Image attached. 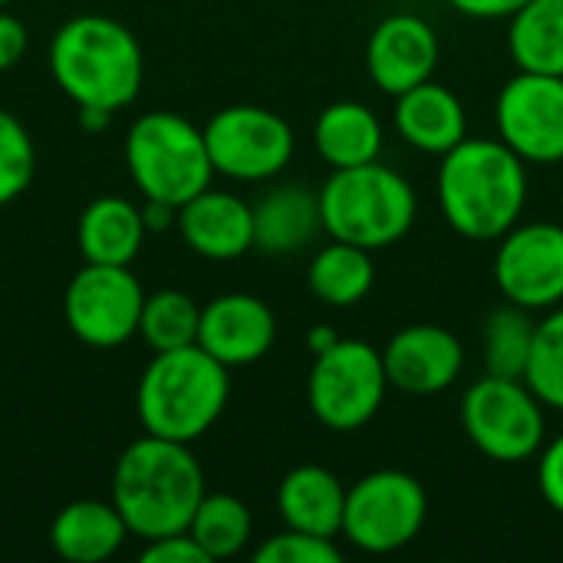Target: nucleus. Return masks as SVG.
<instances>
[{"instance_id":"obj_30","label":"nucleus","mask_w":563,"mask_h":563,"mask_svg":"<svg viewBox=\"0 0 563 563\" xmlns=\"http://www.w3.org/2000/svg\"><path fill=\"white\" fill-rule=\"evenodd\" d=\"M36 172V148L16 115L0 109V208L16 201Z\"/></svg>"},{"instance_id":"obj_19","label":"nucleus","mask_w":563,"mask_h":563,"mask_svg":"<svg viewBox=\"0 0 563 563\" xmlns=\"http://www.w3.org/2000/svg\"><path fill=\"white\" fill-rule=\"evenodd\" d=\"M142 208L119 195H102L86 205L76 224V244L86 264L129 267L145 241Z\"/></svg>"},{"instance_id":"obj_9","label":"nucleus","mask_w":563,"mask_h":563,"mask_svg":"<svg viewBox=\"0 0 563 563\" xmlns=\"http://www.w3.org/2000/svg\"><path fill=\"white\" fill-rule=\"evenodd\" d=\"M429 498L419 478L383 468L346 488L343 534L366 554H393L419 538Z\"/></svg>"},{"instance_id":"obj_12","label":"nucleus","mask_w":563,"mask_h":563,"mask_svg":"<svg viewBox=\"0 0 563 563\" xmlns=\"http://www.w3.org/2000/svg\"><path fill=\"white\" fill-rule=\"evenodd\" d=\"M498 290L525 310L563 303V228L554 221L515 224L495 254Z\"/></svg>"},{"instance_id":"obj_23","label":"nucleus","mask_w":563,"mask_h":563,"mask_svg":"<svg viewBox=\"0 0 563 563\" xmlns=\"http://www.w3.org/2000/svg\"><path fill=\"white\" fill-rule=\"evenodd\" d=\"M313 145L333 168H353L376 162L383 152L379 115L363 102H333L317 115Z\"/></svg>"},{"instance_id":"obj_29","label":"nucleus","mask_w":563,"mask_h":563,"mask_svg":"<svg viewBox=\"0 0 563 563\" xmlns=\"http://www.w3.org/2000/svg\"><path fill=\"white\" fill-rule=\"evenodd\" d=\"M525 383L534 389V396L544 406L563 412V307H558L548 320L538 323Z\"/></svg>"},{"instance_id":"obj_39","label":"nucleus","mask_w":563,"mask_h":563,"mask_svg":"<svg viewBox=\"0 0 563 563\" xmlns=\"http://www.w3.org/2000/svg\"><path fill=\"white\" fill-rule=\"evenodd\" d=\"M7 3H10V0H0V7H7Z\"/></svg>"},{"instance_id":"obj_36","label":"nucleus","mask_w":563,"mask_h":563,"mask_svg":"<svg viewBox=\"0 0 563 563\" xmlns=\"http://www.w3.org/2000/svg\"><path fill=\"white\" fill-rule=\"evenodd\" d=\"M142 221H145L148 231H168L172 224H178V208L168 205V201H152V198H145V205H142Z\"/></svg>"},{"instance_id":"obj_37","label":"nucleus","mask_w":563,"mask_h":563,"mask_svg":"<svg viewBox=\"0 0 563 563\" xmlns=\"http://www.w3.org/2000/svg\"><path fill=\"white\" fill-rule=\"evenodd\" d=\"M109 119H112V112H106V109L79 106V125H82L86 132H102V129L109 125Z\"/></svg>"},{"instance_id":"obj_2","label":"nucleus","mask_w":563,"mask_h":563,"mask_svg":"<svg viewBox=\"0 0 563 563\" xmlns=\"http://www.w3.org/2000/svg\"><path fill=\"white\" fill-rule=\"evenodd\" d=\"M528 198L525 158L501 139H462L442 155L439 205L445 221L472 241L508 234Z\"/></svg>"},{"instance_id":"obj_33","label":"nucleus","mask_w":563,"mask_h":563,"mask_svg":"<svg viewBox=\"0 0 563 563\" xmlns=\"http://www.w3.org/2000/svg\"><path fill=\"white\" fill-rule=\"evenodd\" d=\"M538 488L544 501L563 515V435L554 439L538 462Z\"/></svg>"},{"instance_id":"obj_27","label":"nucleus","mask_w":563,"mask_h":563,"mask_svg":"<svg viewBox=\"0 0 563 563\" xmlns=\"http://www.w3.org/2000/svg\"><path fill=\"white\" fill-rule=\"evenodd\" d=\"M251 531H254V518L247 505L234 495H205L188 525V534L201 544V551L211 561L241 554L251 541Z\"/></svg>"},{"instance_id":"obj_28","label":"nucleus","mask_w":563,"mask_h":563,"mask_svg":"<svg viewBox=\"0 0 563 563\" xmlns=\"http://www.w3.org/2000/svg\"><path fill=\"white\" fill-rule=\"evenodd\" d=\"M198 327H201V307L181 290H158V294L145 297V303H142L139 336L155 353L195 346Z\"/></svg>"},{"instance_id":"obj_35","label":"nucleus","mask_w":563,"mask_h":563,"mask_svg":"<svg viewBox=\"0 0 563 563\" xmlns=\"http://www.w3.org/2000/svg\"><path fill=\"white\" fill-rule=\"evenodd\" d=\"M455 10H462L465 16H478V20H498V16H511L518 13L528 0H449Z\"/></svg>"},{"instance_id":"obj_6","label":"nucleus","mask_w":563,"mask_h":563,"mask_svg":"<svg viewBox=\"0 0 563 563\" xmlns=\"http://www.w3.org/2000/svg\"><path fill=\"white\" fill-rule=\"evenodd\" d=\"M125 165L145 198L175 208L211 188L214 175L205 129L178 112L139 115L125 135Z\"/></svg>"},{"instance_id":"obj_1","label":"nucleus","mask_w":563,"mask_h":563,"mask_svg":"<svg viewBox=\"0 0 563 563\" xmlns=\"http://www.w3.org/2000/svg\"><path fill=\"white\" fill-rule=\"evenodd\" d=\"M205 495V472L191 449L148 432L119 455L112 472V505L142 541L188 531Z\"/></svg>"},{"instance_id":"obj_21","label":"nucleus","mask_w":563,"mask_h":563,"mask_svg":"<svg viewBox=\"0 0 563 563\" xmlns=\"http://www.w3.org/2000/svg\"><path fill=\"white\" fill-rule=\"evenodd\" d=\"M343 508H346V488L323 465H300L287 472L277 488V511L284 525L307 534H320V538L343 534Z\"/></svg>"},{"instance_id":"obj_16","label":"nucleus","mask_w":563,"mask_h":563,"mask_svg":"<svg viewBox=\"0 0 563 563\" xmlns=\"http://www.w3.org/2000/svg\"><path fill=\"white\" fill-rule=\"evenodd\" d=\"M383 363H386L389 386L412 396H435L459 379L465 366V350L452 330L416 323L399 330L386 343Z\"/></svg>"},{"instance_id":"obj_26","label":"nucleus","mask_w":563,"mask_h":563,"mask_svg":"<svg viewBox=\"0 0 563 563\" xmlns=\"http://www.w3.org/2000/svg\"><path fill=\"white\" fill-rule=\"evenodd\" d=\"M538 323L531 320V310L508 300V307H498L485 323V369L488 376L505 379H525L531 350H534Z\"/></svg>"},{"instance_id":"obj_22","label":"nucleus","mask_w":563,"mask_h":563,"mask_svg":"<svg viewBox=\"0 0 563 563\" xmlns=\"http://www.w3.org/2000/svg\"><path fill=\"white\" fill-rule=\"evenodd\" d=\"M129 528L112 501H69L49 525L53 551L69 563H102L119 554Z\"/></svg>"},{"instance_id":"obj_20","label":"nucleus","mask_w":563,"mask_h":563,"mask_svg":"<svg viewBox=\"0 0 563 563\" xmlns=\"http://www.w3.org/2000/svg\"><path fill=\"white\" fill-rule=\"evenodd\" d=\"M323 228L320 191L307 185H277L254 205V247L284 257L307 247Z\"/></svg>"},{"instance_id":"obj_15","label":"nucleus","mask_w":563,"mask_h":563,"mask_svg":"<svg viewBox=\"0 0 563 563\" xmlns=\"http://www.w3.org/2000/svg\"><path fill=\"white\" fill-rule=\"evenodd\" d=\"M277 340L274 310L254 294H224L201 307L198 346L211 353L218 363L251 366L271 353Z\"/></svg>"},{"instance_id":"obj_3","label":"nucleus","mask_w":563,"mask_h":563,"mask_svg":"<svg viewBox=\"0 0 563 563\" xmlns=\"http://www.w3.org/2000/svg\"><path fill=\"white\" fill-rule=\"evenodd\" d=\"M49 73L66 99L119 112L135 102L145 59L135 33L99 13L66 20L49 43Z\"/></svg>"},{"instance_id":"obj_13","label":"nucleus","mask_w":563,"mask_h":563,"mask_svg":"<svg viewBox=\"0 0 563 563\" xmlns=\"http://www.w3.org/2000/svg\"><path fill=\"white\" fill-rule=\"evenodd\" d=\"M495 115L501 142L525 162L563 158V76L521 69L505 82Z\"/></svg>"},{"instance_id":"obj_32","label":"nucleus","mask_w":563,"mask_h":563,"mask_svg":"<svg viewBox=\"0 0 563 563\" xmlns=\"http://www.w3.org/2000/svg\"><path fill=\"white\" fill-rule=\"evenodd\" d=\"M211 558L201 551V544L181 531V534H168V538H158V541H145V551H142V563H208Z\"/></svg>"},{"instance_id":"obj_38","label":"nucleus","mask_w":563,"mask_h":563,"mask_svg":"<svg viewBox=\"0 0 563 563\" xmlns=\"http://www.w3.org/2000/svg\"><path fill=\"white\" fill-rule=\"evenodd\" d=\"M336 340H340V336H336L330 327H313V330L307 333V346H310V353H313V356H317V353H323V350H330Z\"/></svg>"},{"instance_id":"obj_8","label":"nucleus","mask_w":563,"mask_h":563,"mask_svg":"<svg viewBox=\"0 0 563 563\" xmlns=\"http://www.w3.org/2000/svg\"><path fill=\"white\" fill-rule=\"evenodd\" d=\"M462 426L495 462H528L544 442V402L525 379L485 376L462 399Z\"/></svg>"},{"instance_id":"obj_18","label":"nucleus","mask_w":563,"mask_h":563,"mask_svg":"<svg viewBox=\"0 0 563 563\" xmlns=\"http://www.w3.org/2000/svg\"><path fill=\"white\" fill-rule=\"evenodd\" d=\"M396 129L412 148L445 155L465 139L468 119L462 99L449 86L426 79L396 96Z\"/></svg>"},{"instance_id":"obj_11","label":"nucleus","mask_w":563,"mask_h":563,"mask_svg":"<svg viewBox=\"0 0 563 563\" xmlns=\"http://www.w3.org/2000/svg\"><path fill=\"white\" fill-rule=\"evenodd\" d=\"M208 155L218 175L234 181H267L294 155V129L261 106H228L205 125Z\"/></svg>"},{"instance_id":"obj_24","label":"nucleus","mask_w":563,"mask_h":563,"mask_svg":"<svg viewBox=\"0 0 563 563\" xmlns=\"http://www.w3.org/2000/svg\"><path fill=\"white\" fill-rule=\"evenodd\" d=\"M508 49L518 69L563 76V0H528L511 13Z\"/></svg>"},{"instance_id":"obj_5","label":"nucleus","mask_w":563,"mask_h":563,"mask_svg":"<svg viewBox=\"0 0 563 563\" xmlns=\"http://www.w3.org/2000/svg\"><path fill=\"white\" fill-rule=\"evenodd\" d=\"M416 191L396 172L376 162L333 168L320 188L323 231L333 241H346L366 251L396 244L416 224Z\"/></svg>"},{"instance_id":"obj_14","label":"nucleus","mask_w":563,"mask_h":563,"mask_svg":"<svg viewBox=\"0 0 563 563\" xmlns=\"http://www.w3.org/2000/svg\"><path fill=\"white\" fill-rule=\"evenodd\" d=\"M435 63L439 36L432 23L416 13H393L369 33L366 69L373 82L389 96H402L406 89L432 79Z\"/></svg>"},{"instance_id":"obj_31","label":"nucleus","mask_w":563,"mask_h":563,"mask_svg":"<svg viewBox=\"0 0 563 563\" xmlns=\"http://www.w3.org/2000/svg\"><path fill=\"white\" fill-rule=\"evenodd\" d=\"M257 563H340L343 554L333 544V538H320V534H307L297 528H287L274 538H267L257 551Z\"/></svg>"},{"instance_id":"obj_17","label":"nucleus","mask_w":563,"mask_h":563,"mask_svg":"<svg viewBox=\"0 0 563 563\" xmlns=\"http://www.w3.org/2000/svg\"><path fill=\"white\" fill-rule=\"evenodd\" d=\"M185 244L208 261H234L254 247V205L231 191L205 188L178 208Z\"/></svg>"},{"instance_id":"obj_25","label":"nucleus","mask_w":563,"mask_h":563,"mask_svg":"<svg viewBox=\"0 0 563 563\" xmlns=\"http://www.w3.org/2000/svg\"><path fill=\"white\" fill-rule=\"evenodd\" d=\"M369 254L373 251L346 244V241H333L330 247L317 251L307 271L313 297L323 300L327 307L360 303L373 290V280H376V267Z\"/></svg>"},{"instance_id":"obj_7","label":"nucleus","mask_w":563,"mask_h":563,"mask_svg":"<svg viewBox=\"0 0 563 563\" xmlns=\"http://www.w3.org/2000/svg\"><path fill=\"white\" fill-rule=\"evenodd\" d=\"M386 389L389 376L383 353L363 340H336L313 360L307 402L320 426L333 432H356L379 412Z\"/></svg>"},{"instance_id":"obj_34","label":"nucleus","mask_w":563,"mask_h":563,"mask_svg":"<svg viewBox=\"0 0 563 563\" xmlns=\"http://www.w3.org/2000/svg\"><path fill=\"white\" fill-rule=\"evenodd\" d=\"M26 53V26L13 13H3L0 7V73L13 69Z\"/></svg>"},{"instance_id":"obj_10","label":"nucleus","mask_w":563,"mask_h":563,"mask_svg":"<svg viewBox=\"0 0 563 563\" xmlns=\"http://www.w3.org/2000/svg\"><path fill=\"white\" fill-rule=\"evenodd\" d=\"M145 290L129 267L86 264L63 294L69 333L96 350H115L139 333Z\"/></svg>"},{"instance_id":"obj_4","label":"nucleus","mask_w":563,"mask_h":563,"mask_svg":"<svg viewBox=\"0 0 563 563\" xmlns=\"http://www.w3.org/2000/svg\"><path fill=\"white\" fill-rule=\"evenodd\" d=\"M228 396V366L195 343L152 356L139 379L135 412L148 435L191 445L221 419Z\"/></svg>"}]
</instances>
